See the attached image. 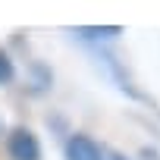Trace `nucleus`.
<instances>
[{
  "label": "nucleus",
  "mask_w": 160,
  "mask_h": 160,
  "mask_svg": "<svg viewBox=\"0 0 160 160\" xmlns=\"http://www.w3.org/2000/svg\"><path fill=\"white\" fill-rule=\"evenodd\" d=\"M7 151L13 160H41V141L32 129H13L7 138Z\"/></svg>",
  "instance_id": "f257e3e1"
},
{
  "label": "nucleus",
  "mask_w": 160,
  "mask_h": 160,
  "mask_svg": "<svg viewBox=\"0 0 160 160\" xmlns=\"http://www.w3.org/2000/svg\"><path fill=\"white\" fill-rule=\"evenodd\" d=\"M63 157L66 160H104V151H101V144L94 138L75 132V135H69V141L63 148Z\"/></svg>",
  "instance_id": "f03ea898"
},
{
  "label": "nucleus",
  "mask_w": 160,
  "mask_h": 160,
  "mask_svg": "<svg viewBox=\"0 0 160 160\" xmlns=\"http://www.w3.org/2000/svg\"><path fill=\"white\" fill-rule=\"evenodd\" d=\"M13 75H16V66H13L10 53H7V50H0V85L13 82Z\"/></svg>",
  "instance_id": "7ed1b4c3"
},
{
  "label": "nucleus",
  "mask_w": 160,
  "mask_h": 160,
  "mask_svg": "<svg viewBox=\"0 0 160 160\" xmlns=\"http://www.w3.org/2000/svg\"><path fill=\"white\" fill-rule=\"evenodd\" d=\"M78 35H88V38H116L122 35L119 25H107V28H78Z\"/></svg>",
  "instance_id": "20e7f679"
},
{
  "label": "nucleus",
  "mask_w": 160,
  "mask_h": 160,
  "mask_svg": "<svg viewBox=\"0 0 160 160\" xmlns=\"http://www.w3.org/2000/svg\"><path fill=\"white\" fill-rule=\"evenodd\" d=\"M104 160H126V157H122V154H110V157L104 154Z\"/></svg>",
  "instance_id": "39448f33"
}]
</instances>
